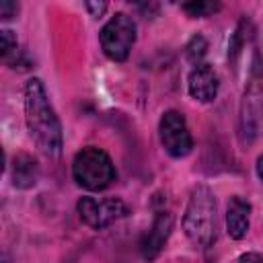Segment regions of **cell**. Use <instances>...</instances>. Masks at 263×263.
<instances>
[{
    "label": "cell",
    "mask_w": 263,
    "mask_h": 263,
    "mask_svg": "<svg viewBox=\"0 0 263 263\" xmlns=\"http://www.w3.org/2000/svg\"><path fill=\"white\" fill-rule=\"evenodd\" d=\"M25 119L37 146L45 154L58 156L62 152V127L39 78H31L25 86Z\"/></svg>",
    "instance_id": "6da1fadb"
},
{
    "label": "cell",
    "mask_w": 263,
    "mask_h": 263,
    "mask_svg": "<svg viewBox=\"0 0 263 263\" xmlns=\"http://www.w3.org/2000/svg\"><path fill=\"white\" fill-rule=\"evenodd\" d=\"M183 230L189 240L201 249H208L216 240V199L214 193L199 185L193 189L185 216H183Z\"/></svg>",
    "instance_id": "7a4b0ae2"
},
{
    "label": "cell",
    "mask_w": 263,
    "mask_h": 263,
    "mask_svg": "<svg viewBox=\"0 0 263 263\" xmlns=\"http://www.w3.org/2000/svg\"><path fill=\"white\" fill-rule=\"evenodd\" d=\"M72 175L78 185L90 191H99L109 187L111 181H115V166L107 156V152L90 146L76 154L72 162Z\"/></svg>",
    "instance_id": "3957f363"
},
{
    "label": "cell",
    "mask_w": 263,
    "mask_h": 263,
    "mask_svg": "<svg viewBox=\"0 0 263 263\" xmlns=\"http://www.w3.org/2000/svg\"><path fill=\"white\" fill-rule=\"evenodd\" d=\"M134 41H136V23L132 21V16L123 12L111 16L109 23L101 29L103 51L107 53V58L115 62H123L129 55Z\"/></svg>",
    "instance_id": "277c9868"
},
{
    "label": "cell",
    "mask_w": 263,
    "mask_h": 263,
    "mask_svg": "<svg viewBox=\"0 0 263 263\" xmlns=\"http://www.w3.org/2000/svg\"><path fill=\"white\" fill-rule=\"evenodd\" d=\"M160 142L164 150L175 156H187L193 148V140L189 134V127L185 123V117L179 111H166L160 119Z\"/></svg>",
    "instance_id": "5b68a950"
},
{
    "label": "cell",
    "mask_w": 263,
    "mask_h": 263,
    "mask_svg": "<svg viewBox=\"0 0 263 263\" xmlns=\"http://www.w3.org/2000/svg\"><path fill=\"white\" fill-rule=\"evenodd\" d=\"M78 214L80 218L92 226V228H105L113 224L115 220L123 218L127 214V205L121 199H95V197H82L78 201Z\"/></svg>",
    "instance_id": "8992f818"
},
{
    "label": "cell",
    "mask_w": 263,
    "mask_h": 263,
    "mask_svg": "<svg viewBox=\"0 0 263 263\" xmlns=\"http://www.w3.org/2000/svg\"><path fill=\"white\" fill-rule=\"evenodd\" d=\"M173 230V216L168 212H158L154 222H152V228L146 232V236L142 238L140 242V253L144 259L152 261L158 257V253L162 251L168 234Z\"/></svg>",
    "instance_id": "52a82bcc"
},
{
    "label": "cell",
    "mask_w": 263,
    "mask_h": 263,
    "mask_svg": "<svg viewBox=\"0 0 263 263\" xmlns=\"http://www.w3.org/2000/svg\"><path fill=\"white\" fill-rule=\"evenodd\" d=\"M189 92L193 99L208 103L218 92V76L210 64H197L189 74Z\"/></svg>",
    "instance_id": "ba28073f"
},
{
    "label": "cell",
    "mask_w": 263,
    "mask_h": 263,
    "mask_svg": "<svg viewBox=\"0 0 263 263\" xmlns=\"http://www.w3.org/2000/svg\"><path fill=\"white\" fill-rule=\"evenodd\" d=\"M249 214H251V203L249 201H245L238 195L230 197L228 208H226V228H228L230 238L240 240L247 234V230H249Z\"/></svg>",
    "instance_id": "9c48e42d"
},
{
    "label": "cell",
    "mask_w": 263,
    "mask_h": 263,
    "mask_svg": "<svg viewBox=\"0 0 263 263\" xmlns=\"http://www.w3.org/2000/svg\"><path fill=\"white\" fill-rule=\"evenodd\" d=\"M37 175H39V168H37V162L35 158H31L29 154H18L14 158V185L21 187V189H27V187H33L37 183Z\"/></svg>",
    "instance_id": "30bf717a"
},
{
    "label": "cell",
    "mask_w": 263,
    "mask_h": 263,
    "mask_svg": "<svg viewBox=\"0 0 263 263\" xmlns=\"http://www.w3.org/2000/svg\"><path fill=\"white\" fill-rule=\"evenodd\" d=\"M189 16H208L216 10H220L218 2H187L181 6Z\"/></svg>",
    "instance_id": "8fae6325"
},
{
    "label": "cell",
    "mask_w": 263,
    "mask_h": 263,
    "mask_svg": "<svg viewBox=\"0 0 263 263\" xmlns=\"http://www.w3.org/2000/svg\"><path fill=\"white\" fill-rule=\"evenodd\" d=\"M203 53H205V39L197 35V37L191 39V43H189V47H187V55H189L191 62H199Z\"/></svg>",
    "instance_id": "7c38bea8"
},
{
    "label": "cell",
    "mask_w": 263,
    "mask_h": 263,
    "mask_svg": "<svg viewBox=\"0 0 263 263\" xmlns=\"http://www.w3.org/2000/svg\"><path fill=\"white\" fill-rule=\"evenodd\" d=\"M12 51L16 53V39H14L12 31L4 29V31H2V55H4V58H8Z\"/></svg>",
    "instance_id": "4fadbf2b"
},
{
    "label": "cell",
    "mask_w": 263,
    "mask_h": 263,
    "mask_svg": "<svg viewBox=\"0 0 263 263\" xmlns=\"http://www.w3.org/2000/svg\"><path fill=\"white\" fill-rule=\"evenodd\" d=\"M16 10H18V4H16V2H8V0L0 2V16H2V18H10V16H14Z\"/></svg>",
    "instance_id": "5bb4252c"
},
{
    "label": "cell",
    "mask_w": 263,
    "mask_h": 263,
    "mask_svg": "<svg viewBox=\"0 0 263 263\" xmlns=\"http://www.w3.org/2000/svg\"><path fill=\"white\" fill-rule=\"evenodd\" d=\"M240 263H263V257L257 253H247L240 257Z\"/></svg>",
    "instance_id": "9a60e30c"
},
{
    "label": "cell",
    "mask_w": 263,
    "mask_h": 263,
    "mask_svg": "<svg viewBox=\"0 0 263 263\" xmlns=\"http://www.w3.org/2000/svg\"><path fill=\"white\" fill-rule=\"evenodd\" d=\"M86 8L92 12V16H99V14H101V12L107 8V4H103V2H101V4H95V2H86Z\"/></svg>",
    "instance_id": "2e32d148"
},
{
    "label": "cell",
    "mask_w": 263,
    "mask_h": 263,
    "mask_svg": "<svg viewBox=\"0 0 263 263\" xmlns=\"http://www.w3.org/2000/svg\"><path fill=\"white\" fill-rule=\"evenodd\" d=\"M257 175H259V179L263 181V156L257 158Z\"/></svg>",
    "instance_id": "e0dca14e"
}]
</instances>
